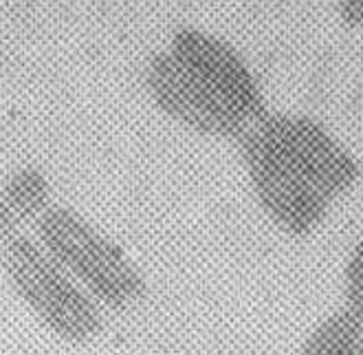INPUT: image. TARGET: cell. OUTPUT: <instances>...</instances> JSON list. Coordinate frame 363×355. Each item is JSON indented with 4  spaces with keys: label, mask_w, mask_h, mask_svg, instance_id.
Wrapping results in <instances>:
<instances>
[{
    "label": "cell",
    "mask_w": 363,
    "mask_h": 355,
    "mask_svg": "<svg viewBox=\"0 0 363 355\" xmlns=\"http://www.w3.org/2000/svg\"><path fill=\"white\" fill-rule=\"evenodd\" d=\"M145 89L165 117L213 139L238 143L269 113L242 53L201 27L172 33L167 47L147 62Z\"/></svg>",
    "instance_id": "cell-1"
},
{
    "label": "cell",
    "mask_w": 363,
    "mask_h": 355,
    "mask_svg": "<svg viewBox=\"0 0 363 355\" xmlns=\"http://www.w3.org/2000/svg\"><path fill=\"white\" fill-rule=\"evenodd\" d=\"M40 236L51 256L69 267L93 294L113 309L139 302L145 283L121 247L64 207L47 210L40 219Z\"/></svg>",
    "instance_id": "cell-2"
},
{
    "label": "cell",
    "mask_w": 363,
    "mask_h": 355,
    "mask_svg": "<svg viewBox=\"0 0 363 355\" xmlns=\"http://www.w3.org/2000/svg\"><path fill=\"white\" fill-rule=\"evenodd\" d=\"M253 197L262 212L291 236H308L324 223L333 199L289 165L253 126L238 141Z\"/></svg>",
    "instance_id": "cell-3"
},
{
    "label": "cell",
    "mask_w": 363,
    "mask_h": 355,
    "mask_svg": "<svg viewBox=\"0 0 363 355\" xmlns=\"http://www.w3.org/2000/svg\"><path fill=\"white\" fill-rule=\"evenodd\" d=\"M9 276L31 309L57 336L86 342L101 331L97 307L27 239H11L3 252Z\"/></svg>",
    "instance_id": "cell-4"
},
{
    "label": "cell",
    "mask_w": 363,
    "mask_h": 355,
    "mask_svg": "<svg viewBox=\"0 0 363 355\" xmlns=\"http://www.w3.org/2000/svg\"><path fill=\"white\" fill-rule=\"evenodd\" d=\"M289 165L333 201L361 179V165L324 124L311 115L269 111L253 126Z\"/></svg>",
    "instance_id": "cell-5"
},
{
    "label": "cell",
    "mask_w": 363,
    "mask_h": 355,
    "mask_svg": "<svg viewBox=\"0 0 363 355\" xmlns=\"http://www.w3.org/2000/svg\"><path fill=\"white\" fill-rule=\"evenodd\" d=\"M363 338V320L348 307L319 322L297 355H354Z\"/></svg>",
    "instance_id": "cell-6"
},
{
    "label": "cell",
    "mask_w": 363,
    "mask_h": 355,
    "mask_svg": "<svg viewBox=\"0 0 363 355\" xmlns=\"http://www.w3.org/2000/svg\"><path fill=\"white\" fill-rule=\"evenodd\" d=\"M3 197L11 210L23 219L40 217L49 210V185L47 179L33 168L16 173L3 187Z\"/></svg>",
    "instance_id": "cell-7"
},
{
    "label": "cell",
    "mask_w": 363,
    "mask_h": 355,
    "mask_svg": "<svg viewBox=\"0 0 363 355\" xmlns=\"http://www.w3.org/2000/svg\"><path fill=\"white\" fill-rule=\"evenodd\" d=\"M346 307L363 320V234L357 241L344 271Z\"/></svg>",
    "instance_id": "cell-8"
},
{
    "label": "cell",
    "mask_w": 363,
    "mask_h": 355,
    "mask_svg": "<svg viewBox=\"0 0 363 355\" xmlns=\"http://www.w3.org/2000/svg\"><path fill=\"white\" fill-rule=\"evenodd\" d=\"M339 18L350 29H363V0H339Z\"/></svg>",
    "instance_id": "cell-9"
},
{
    "label": "cell",
    "mask_w": 363,
    "mask_h": 355,
    "mask_svg": "<svg viewBox=\"0 0 363 355\" xmlns=\"http://www.w3.org/2000/svg\"><path fill=\"white\" fill-rule=\"evenodd\" d=\"M20 223V217L11 210L9 203L0 197V243H9L16 239V227Z\"/></svg>",
    "instance_id": "cell-10"
},
{
    "label": "cell",
    "mask_w": 363,
    "mask_h": 355,
    "mask_svg": "<svg viewBox=\"0 0 363 355\" xmlns=\"http://www.w3.org/2000/svg\"><path fill=\"white\" fill-rule=\"evenodd\" d=\"M354 355H363V338H361V342H359V349H357V353Z\"/></svg>",
    "instance_id": "cell-11"
}]
</instances>
